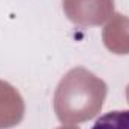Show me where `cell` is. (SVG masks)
I'll list each match as a JSON object with an SVG mask.
<instances>
[{"instance_id": "obj_6", "label": "cell", "mask_w": 129, "mask_h": 129, "mask_svg": "<svg viewBox=\"0 0 129 129\" xmlns=\"http://www.w3.org/2000/svg\"><path fill=\"white\" fill-rule=\"evenodd\" d=\"M57 129H80V128H77L74 125H63V126H60V128H57Z\"/></svg>"}, {"instance_id": "obj_5", "label": "cell", "mask_w": 129, "mask_h": 129, "mask_svg": "<svg viewBox=\"0 0 129 129\" xmlns=\"http://www.w3.org/2000/svg\"><path fill=\"white\" fill-rule=\"evenodd\" d=\"M92 129H129V110L110 111L101 116Z\"/></svg>"}, {"instance_id": "obj_7", "label": "cell", "mask_w": 129, "mask_h": 129, "mask_svg": "<svg viewBox=\"0 0 129 129\" xmlns=\"http://www.w3.org/2000/svg\"><path fill=\"white\" fill-rule=\"evenodd\" d=\"M126 99H128V104H129V84H128V87H126Z\"/></svg>"}, {"instance_id": "obj_1", "label": "cell", "mask_w": 129, "mask_h": 129, "mask_svg": "<svg viewBox=\"0 0 129 129\" xmlns=\"http://www.w3.org/2000/svg\"><path fill=\"white\" fill-rule=\"evenodd\" d=\"M107 98V84L86 68L64 74L54 93V111L63 125H78L93 119Z\"/></svg>"}, {"instance_id": "obj_4", "label": "cell", "mask_w": 129, "mask_h": 129, "mask_svg": "<svg viewBox=\"0 0 129 129\" xmlns=\"http://www.w3.org/2000/svg\"><path fill=\"white\" fill-rule=\"evenodd\" d=\"M104 45L114 54H129V17L114 14L102 32Z\"/></svg>"}, {"instance_id": "obj_2", "label": "cell", "mask_w": 129, "mask_h": 129, "mask_svg": "<svg viewBox=\"0 0 129 129\" xmlns=\"http://www.w3.org/2000/svg\"><path fill=\"white\" fill-rule=\"evenodd\" d=\"M63 11L78 26H101L114 15V0H63Z\"/></svg>"}, {"instance_id": "obj_3", "label": "cell", "mask_w": 129, "mask_h": 129, "mask_svg": "<svg viewBox=\"0 0 129 129\" xmlns=\"http://www.w3.org/2000/svg\"><path fill=\"white\" fill-rule=\"evenodd\" d=\"M26 105L20 92L9 83L0 80V129H9L21 123Z\"/></svg>"}]
</instances>
